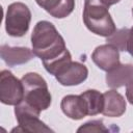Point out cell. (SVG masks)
<instances>
[{
  "label": "cell",
  "instance_id": "13",
  "mask_svg": "<svg viewBox=\"0 0 133 133\" xmlns=\"http://www.w3.org/2000/svg\"><path fill=\"white\" fill-rule=\"evenodd\" d=\"M35 2L56 19L66 18L75 8V0H35Z\"/></svg>",
  "mask_w": 133,
  "mask_h": 133
},
{
  "label": "cell",
  "instance_id": "5",
  "mask_svg": "<svg viewBox=\"0 0 133 133\" xmlns=\"http://www.w3.org/2000/svg\"><path fill=\"white\" fill-rule=\"evenodd\" d=\"M39 114L41 111L22 101L15 106V115L18 122V127L14 128L11 132H52V129L39 119Z\"/></svg>",
  "mask_w": 133,
  "mask_h": 133
},
{
  "label": "cell",
  "instance_id": "2",
  "mask_svg": "<svg viewBox=\"0 0 133 133\" xmlns=\"http://www.w3.org/2000/svg\"><path fill=\"white\" fill-rule=\"evenodd\" d=\"M82 18L86 28L97 35L108 37L116 30L109 5L103 0H84Z\"/></svg>",
  "mask_w": 133,
  "mask_h": 133
},
{
  "label": "cell",
  "instance_id": "3",
  "mask_svg": "<svg viewBox=\"0 0 133 133\" xmlns=\"http://www.w3.org/2000/svg\"><path fill=\"white\" fill-rule=\"evenodd\" d=\"M21 81L24 87V102L41 112L51 106L52 97L48 84L39 74L27 73L21 78Z\"/></svg>",
  "mask_w": 133,
  "mask_h": 133
},
{
  "label": "cell",
  "instance_id": "11",
  "mask_svg": "<svg viewBox=\"0 0 133 133\" xmlns=\"http://www.w3.org/2000/svg\"><path fill=\"white\" fill-rule=\"evenodd\" d=\"M62 112L70 118L78 121L85 117L87 114V108L84 99L81 95H68L64 96L60 103Z\"/></svg>",
  "mask_w": 133,
  "mask_h": 133
},
{
  "label": "cell",
  "instance_id": "21",
  "mask_svg": "<svg viewBox=\"0 0 133 133\" xmlns=\"http://www.w3.org/2000/svg\"><path fill=\"white\" fill-rule=\"evenodd\" d=\"M132 16H133V8H132Z\"/></svg>",
  "mask_w": 133,
  "mask_h": 133
},
{
  "label": "cell",
  "instance_id": "17",
  "mask_svg": "<svg viewBox=\"0 0 133 133\" xmlns=\"http://www.w3.org/2000/svg\"><path fill=\"white\" fill-rule=\"evenodd\" d=\"M108 128L105 127L102 121L94 119L85 123L78 128L77 132H108Z\"/></svg>",
  "mask_w": 133,
  "mask_h": 133
},
{
  "label": "cell",
  "instance_id": "8",
  "mask_svg": "<svg viewBox=\"0 0 133 133\" xmlns=\"http://www.w3.org/2000/svg\"><path fill=\"white\" fill-rule=\"evenodd\" d=\"M88 76V69L85 64L72 61L60 74L55 76L58 83L63 86H74L79 85L86 80Z\"/></svg>",
  "mask_w": 133,
  "mask_h": 133
},
{
  "label": "cell",
  "instance_id": "10",
  "mask_svg": "<svg viewBox=\"0 0 133 133\" xmlns=\"http://www.w3.org/2000/svg\"><path fill=\"white\" fill-rule=\"evenodd\" d=\"M104 105L102 114L108 117H119L122 116L127 107L125 98L115 89L111 88L103 94Z\"/></svg>",
  "mask_w": 133,
  "mask_h": 133
},
{
  "label": "cell",
  "instance_id": "18",
  "mask_svg": "<svg viewBox=\"0 0 133 133\" xmlns=\"http://www.w3.org/2000/svg\"><path fill=\"white\" fill-rule=\"evenodd\" d=\"M127 51L131 56H133V27H131L129 30V36H128V42H127Z\"/></svg>",
  "mask_w": 133,
  "mask_h": 133
},
{
  "label": "cell",
  "instance_id": "12",
  "mask_svg": "<svg viewBox=\"0 0 133 133\" xmlns=\"http://www.w3.org/2000/svg\"><path fill=\"white\" fill-rule=\"evenodd\" d=\"M131 81H133V64L131 63H119L106 74V84L113 89L128 85Z\"/></svg>",
  "mask_w": 133,
  "mask_h": 133
},
{
  "label": "cell",
  "instance_id": "4",
  "mask_svg": "<svg viewBox=\"0 0 133 133\" xmlns=\"http://www.w3.org/2000/svg\"><path fill=\"white\" fill-rule=\"evenodd\" d=\"M31 11L23 2H14L8 5L5 15V30L14 37L24 36L30 25Z\"/></svg>",
  "mask_w": 133,
  "mask_h": 133
},
{
  "label": "cell",
  "instance_id": "6",
  "mask_svg": "<svg viewBox=\"0 0 133 133\" xmlns=\"http://www.w3.org/2000/svg\"><path fill=\"white\" fill-rule=\"evenodd\" d=\"M24 99V87L10 71L2 70L0 73V101L2 104L16 106Z\"/></svg>",
  "mask_w": 133,
  "mask_h": 133
},
{
  "label": "cell",
  "instance_id": "14",
  "mask_svg": "<svg viewBox=\"0 0 133 133\" xmlns=\"http://www.w3.org/2000/svg\"><path fill=\"white\" fill-rule=\"evenodd\" d=\"M81 97L85 101L88 115H96V114L102 113L103 105H104L103 94H101L96 89H88L82 92Z\"/></svg>",
  "mask_w": 133,
  "mask_h": 133
},
{
  "label": "cell",
  "instance_id": "9",
  "mask_svg": "<svg viewBox=\"0 0 133 133\" xmlns=\"http://www.w3.org/2000/svg\"><path fill=\"white\" fill-rule=\"evenodd\" d=\"M0 54L2 60L8 66L27 63L35 56L33 51L27 47H10L8 45H1Z\"/></svg>",
  "mask_w": 133,
  "mask_h": 133
},
{
  "label": "cell",
  "instance_id": "16",
  "mask_svg": "<svg viewBox=\"0 0 133 133\" xmlns=\"http://www.w3.org/2000/svg\"><path fill=\"white\" fill-rule=\"evenodd\" d=\"M129 30L128 28H121L115 30L111 35L106 37V42L108 44L113 45L115 48L118 49V51H127V42L129 36Z\"/></svg>",
  "mask_w": 133,
  "mask_h": 133
},
{
  "label": "cell",
  "instance_id": "7",
  "mask_svg": "<svg viewBox=\"0 0 133 133\" xmlns=\"http://www.w3.org/2000/svg\"><path fill=\"white\" fill-rule=\"evenodd\" d=\"M91 59L99 69L105 72L111 71L121 63L118 49L108 43L98 46L91 54Z\"/></svg>",
  "mask_w": 133,
  "mask_h": 133
},
{
  "label": "cell",
  "instance_id": "1",
  "mask_svg": "<svg viewBox=\"0 0 133 133\" xmlns=\"http://www.w3.org/2000/svg\"><path fill=\"white\" fill-rule=\"evenodd\" d=\"M32 51L43 62L59 57L65 50V42L56 27L49 21H39L31 33Z\"/></svg>",
  "mask_w": 133,
  "mask_h": 133
},
{
  "label": "cell",
  "instance_id": "15",
  "mask_svg": "<svg viewBox=\"0 0 133 133\" xmlns=\"http://www.w3.org/2000/svg\"><path fill=\"white\" fill-rule=\"evenodd\" d=\"M72 55L70 53V51L66 49L59 57L48 61V62H43L46 71L53 75V76H57L58 74H60L71 62H72Z\"/></svg>",
  "mask_w": 133,
  "mask_h": 133
},
{
  "label": "cell",
  "instance_id": "19",
  "mask_svg": "<svg viewBox=\"0 0 133 133\" xmlns=\"http://www.w3.org/2000/svg\"><path fill=\"white\" fill-rule=\"evenodd\" d=\"M126 98L130 104L133 105V81L126 85Z\"/></svg>",
  "mask_w": 133,
  "mask_h": 133
},
{
  "label": "cell",
  "instance_id": "20",
  "mask_svg": "<svg viewBox=\"0 0 133 133\" xmlns=\"http://www.w3.org/2000/svg\"><path fill=\"white\" fill-rule=\"evenodd\" d=\"M107 5H113V4H115V3H117V2H119L121 0H103Z\"/></svg>",
  "mask_w": 133,
  "mask_h": 133
}]
</instances>
